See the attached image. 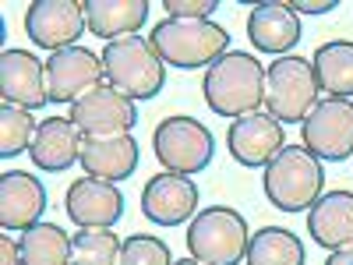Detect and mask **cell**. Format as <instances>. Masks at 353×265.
Masks as SVG:
<instances>
[{
  "mask_svg": "<svg viewBox=\"0 0 353 265\" xmlns=\"http://www.w3.org/2000/svg\"><path fill=\"white\" fill-rule=\"evenodd\" d=\"M201 92L216 117L241 121L248 113H258L265 103V68L258 64L254 53L230 50L205 71Z\"/></svg>",
  "mask_w": 353,
  "mask_h": 265,
  "instance_id": "1",
  "label": "cell"
},
{
  "mask_svg": "<svg viewBox=\"0 0 353 265\" xmlns=\"http://www.w3.org/2000/svg\"><path fill=\"white\" fill-rule=\"evenodd\" d=\"M265 198L279 213H307L311 205L325 195V170L304 145H286V149L265 166L261 177Z\"/></svg>",
  "mask_w": 353,
  "mask_h": 265,
  "instance_id": "2",
  "label": "cell"
},
{
  "mask_svg": "<svg viewBox=\"0 0 353 265\" xmlns=\"http://www.w3.org/2000/svg\"><path fill=\"white\" fill-rule=\"evenodd\" d=\"M152 46L163 57L166 68H181V71H209L223 53H230V32L223 25L209 21H181V18H166L156 21L152 28Z\"/></svg>",
  "mask_w": 353,
  "mask_h": 265,
  "instance_id": "3",
  "label": "cell"
},
{
  "mask_svg": "<svg viewBox=\"0 0 353 265\" xmlns=\"http://www.w3.org/2000/svg\"><path fill=\"white\" fill-rule=\"evenodd\" d=\"M103 68H106V85L128 99H156L166 85V64L156 53L152 39L145 36H128L113 39L103 46Z\"/></svg>",
  "mask_w": 353,
  "mask_h": 265,
  "instance_id": "4",
  "label": "cell"
},
{
  "mask_svg": "<svg viewBox=\"0 0 353 265\" xmlns=\"http://www.w3.org/2000/svg\"><path fill=\"white\" fill-rule=\"evenodd\" d=\"M318 78L311 61L297 53L276 57L265 71V113H272L276 121L286 124H304L307 113L318 106Z\"/></svg>",
  "mask_w": 353,
  "mask_h": 265,
  "instance_id": "5",
  "label": "cell"
},
{
  "mask_svg": "<svg viewBox=\"0 0 353 265\" xmlns=\"http://www.w3.org/2000/svg\"><path fill=\"white\" fill-rule=\"evenodd\" d=\"M248 219L230 205L201 209L188 223V251L205 265H241L248 258Z\"/></svg>",
  "mask_w": 353,
  "mask_h": 265,
  "instance_id": "6",
  "label": "cell"
},
{
  "mask_svg": "<svg viewBox=\"0 0 353 265\" xmlns=\"http://www.w3.org/2000/svg\"><path fill=\"white\" fill-rule=\"evenodd\" d=\"M152 149L156 159L170 170V173H184L194 177L201 170L212 166L216 156V138L194 117H166L152 131Z\"/></svg>",
  "mask_w": 353,
  "mask_h": 265,
  "instance_id": "7",
  "label": "cell"
},
{
  "mask_svg": "<svg viewBox=\"0 0 353 265\" xmlns=\"http://www.w3.org/2000/svg\"><path fill=\"white\" fill-rule=\"evenodd\" d=\"M304 149L321 163H343L353 156V99L325 96L301 124Z\"/></svg>",
  "mask_w": 353,
  "mask_h": 265,
  "instance_id": "8",
  "label": "cell"
},
{
  "mask_svg": "<svg viewBox=\"0 0 353 265\" xmlns=\"http://www.w3.org/2000/svg\"><path fill=\"white\" fill-rule=\"evenodd\" d=\"M71 124L85 138H110V135H131L138 124V106L113 85H96L78 103H71Z\"/></svg>",
  "mask_w": 353,
  "mask_h": 265,
  "instance_id": "9",
  "label": "cell"
},
{
  "mask_svg": "<svg viewBox=\"0 0 353 265\" xmlns=\"http://www.w3.org/2000/svg\"><path fill=\"white\" fill-rule=\"evenodd\" d=\"M85 28V4L78 0H32L25 11V36L50 53L78 46Z\"/></svg>",
  "mask_w": 353,
  "mask_h": 265,
  "instance_id": "10",
  "label": "cell"
},
{
  "mask_svg": "<svg viewBox=\"0 0 353 265\" xmlns=\"http://www.w3.org/2000/svg\"><path fill=\"white\" fill-rule=\"evenodd\" d=\"M106 68L103 57L88 46H68L50 53L46 61V85H50V103H78L85 92L103 85Z\"/></svg>",
  "mask_w": 353,
  "mask_h": 265,
  "instance_id": "11",
  "label": "cell"
},
{
  "mask_svg": "<svg viewBox=\"0 0 353 265\" xmlns=\"http://www.w3.org/2000/svg\"><path fill=\"white\" fill-rule=\"evenodd\" d=\"M198 184L184 173H152L141 188V216L156 226H181L198 216Z\"/></svg>",
  "mask_w": 353,
  "mask_h": 265,
  "instance_id": "12",
  "label": "cell"
},
{
  "mask_svg": "<svg viewBox=\"0 0 353 265\" xmlns=\"http://www.w3.org/2000/svg\"><path fill=\"white\" fill-rule=\"evenodd\" d=\"M226 149L248 170H265L283 149H286V128L272 113H248L241 121H233L226 131Z\"/></svg>",
  "mask_w": 353,
  "mask_h": 265,
  "instance_id": "13",
  "label": "cell"
},
{
  "mask_svg": "<svg viewBox=\"0 0 353 265\" xmlns=\"http://www.w3.org/2000/svg\"><path fill=\"white\" fill-rule=\"evenodd\" d=\"M64 213L78 230H113L124 216V191L113 181L81 177V181H71L64 195Z\"/></svg>",
  "mask_w": 353,
  "mask_h": 265,
  "instance_id": "14",
  "label": "cell"
},
{
  "mask_svg": "<svg viewBox=\"0 0 353 265\" xmlns=\"http://www.w3.org/2000/svg\"><path fill=\"white\" fill-rule=\"evenodd\" d=\"M0 99L21 110H43L50 103L46 64L28 50L0 53Z\"/></svg>",
  "mask_w": 353,
  "mask_h": 265,
  "instance_id": "15",
  "label": "cell"
},
{
  "mask_svg": "<svg viewBox=\"0 0 353 265\" xmlns=\"http://www.w3.org/2000/svg\"><path fill=\"white\" fill-rule=\"evenodd\" d=\"M46 213V188L25 170H4L0 173V226L11 230H28L43 223Z\"/></svg>",
  "mask_w": 353,
  "mask_h": 265,
  "instance_id": "16",
  "label": "cell"
},
{
  "mask_svg": "<svg viewBox=\"0 0 353 265\" xmlns=\"http://www.w3.org/2000/svg\"><path fill=\"white\" fill-rule=\"evenodd\" d=\"M248 39L258 53H276L286 57L301 43V14L283 0H269V4H254L248 14Z\"/></svg>",
  "mask_w": 353,
  "mask_h": 265,
  "instance_id": "17",
  "label": "cell"
},
{
  "mask_svg": "<svg viewBox=\"0 0 353 265\" xmlns=\"http://www.w3.org/2000/svg\"><path fill=\"white\" fill-rule=\"evenodd\" d=\"M307 233L318 248L339 251L353 244V191L332 188L307 209Z\"/></svg>",
  "mask_w": 353,
  "mask_h": 265,
  "instance_id": "18",
  "label": "cell"
},
{
  "mask_svg": "<svg viewBox=\"0 0 353 265\" xmlns=\"http://www.w3.org/2000/svg\"><path fill=\"white\" fill-rule=\"evenodd\" d=\"M81 141L85 135L71 124V117H46L32 138L28 156L43 173H64L81 163Z\"/></svg>",
  "mask_w": 353,
  "mask_h": 265,
  "instance_id": "19",
  "label": "cell"
},
{
  "mask_svg": "<svg viewBox=\"0 0 353 265\" xmlns=\"http://www.w3.org/2000/svg\"><path fill=\"white\" fill-rule=\"evenodd\" d=\"M138 141L134 135H110V138H85L81 141V170L85 177L99 181H128L138 170Z\"/></svg>",
  "mask_w": 353,
  "mask_h": 265,
  "instance_id": "20",
  "label": "cell"
},
{
  "mask_svg": "<svg viewBox=\"0 0 353 265\" xmlns=\"http://www.w3.org/2000/svg\"><path fill=\"white\" fill-rule=\"evenodd\" d=\"M85 21L96 39H128L149 21V0H85Z\"/></svg>",
  "mask_w": 353,
  "mask_h": 265,
  "instance_id": "21",
  "label": "cell"
},
{
  "mask_svg": "<svg viewBox=\"0 0 353 265\" xmlns=\"http://www.w3.org/2000/svg\"><path fill=\"white\" fill-rule=\"evenodd\" d=\"M318 88L336 99H353V39H329L311 57Z\"/></svg>",
  "mask_w": 353,
  "mask_h": 265,
  "instance_id": "22",
  "label": "cell"
},
{
  "mask_svg": "<svg viewBox=\"0 0 353 265\" xmlns=\"http://www.w3.org/2000/svg\"><path fill=\"white\" fill-rule=\"evenodd\" d=\"M21 265H71V237L57 223H36L18 237Z\"/></svg>",
  "mask_w": 353,
  "mask_h": 265,
  "instance_id": "23",
  "label": "cell"
},
{
  "mask_svg": "<svg viewBox=\"0 0 353 265\" xmlns=\"http://www.w3.org/2000/svg\"><path fill=\"white\" fill-rule=\"evenodd\" d=\"M248 265H304V244L286 226H261L251 233L248 244Z\"/></svg>",
  "mask_w": 353,
  "mask_h": 265,
  "instance_id": "24",
  "label": "cell"
},
{
  "mask_svg": "<svg viewBox=\"0 0 353 265\" xmlns=\"http://www.w3.org/2000/svg\"><path fill=\"white\" fill-rule=\"evenodd\" d=\"M124 241L113 230H78L71 237V265H117Z\"/></svg>",
  "mask_w": 353,
  "mask_h": 265,
  "instance_id": "25",
  "label": "cell"
},
{
  "mask_svg": "<svg viewBox=\"0 0 353 265\" xmlns=\"http://www.w3.org/2000/svg\"><path fill=\"white\" fill-rule=\"evenodd\" d=\"M39 124L32 121V110H21V106H0V156L14 159L21 153L32 149V138H36Z\"/></svg>",
  "mask_w": 353,
  "mask_h": 265,
  "instance_id": "26",
  "label": "cell"
},
{
  "mask_svg": "<svg viewBox=\"0 0 353 265\" xmlns=\"http://www.w3.org/2000/svg\"><path fill=\"white\" fill-rule=\"evenodd\" d=\"M117 265H173L170 244L152 233H131L121 248V262Z\"/></svg>",
  "mask_w": 353,
  "mask_h": 265,
  "instance_id": "27",
  "label": "cell"
},
{
  "mask_svg": "<svg viewBox=\"0 0 353 265\" xmlns=\"http://www.w3.org/2000/svg\"><path fill=\"white\" fill-rule=\"evenodd\" d=\"M216 8V0H163V11L181 21H209Z\"/></svg>",
  "mask_w": 353,
  "mask_h": 265,
  "instance_id": "28",
  "label": "cell"
},
{
  "mask_svg": "<svg viewBox=\"0 0 353 265\" xmlns=\"http://www.w3.org/2000/svg\"><path fill=\"white\" fill-rule=\"evenodd\" d=\"M290 8L297 14H329L339 8V0H290Z\"/></svg>",
  "mask_w": 353,
  "mask_h": 265,
  "instance_id": "29",
  "label": "cell"
},
{
  "mask_svg": "<svg viewBox=\"0 0 353 265\" xmlns=\"http://www.w3.org/2000/svg\"><path fill=\"white\" fill-rule=\"evenodd\" d=\"M0 265H21V248L14 244V237H8V230L0 237Z\"/></svg>",
  "mask_w": 353,
  "mask_h": 265,
  "instance_id": "30",
  "label": "cell"
},
{
  "mask_svg": "<svg viewBox=\"0 0 353 265\" xmlns=\"http://www.w3.org/2000/svg\"><path fill=\"white\" fill-rule=\"evenodd\" d=\"M325 265H353V244H350V248H339V251H332V255L325 258Z\"/></svg>",
  "mask_w": 353,
  "mask_h": 265,
  "instance_id": "31",
  "label": "cell"
},
{
  "mask_svg": "<svg viewBox=\"0 0 353 265\" xmlns=\"http://www.w3.org/2000/svg\"><path fill=\"white\" fill-rule=\"evenodd\" d=\"M173 265H205V262H198V258H181V262H173Z\"/></svg>",
  "mask_w": 353,
  "mask_h": 265,
  "instance_id": "32",
  "label": "cell"
}]
</instances>
